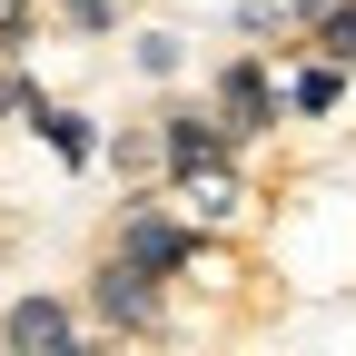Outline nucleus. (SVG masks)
I'll use <instances>...</instances> for the list:
<instances>
[{
    "mask_svg": "<svg viewBox=\"0 0 356 356\" xmlns=\"http://www.w3.org/2000/svg\"><path fill=\"white\" fill-rule=\"evenodd\" d=\"M109 248L178 287V277H198V267L218 257V228H198L188 208H168V188H129V208L109 218Z\"/></svg>",
    "mask_w": 356,
    "mask_h": 356,
    "instance_id": "nucleus-1",
    "label": "nucleus"
},
{
    "mask_svg": "<svg viewBox=\"0 0 356 356\" xmlns=\"http://www.w3.org/2000/svg\"><path fill=\"white\" fill-rule=\"evenodd\" d=\"M79 307H89L99 337H168V277H149L119 248H99V267L79 277Z\"/></svg>",
    "mask_w": 356,
    "mask_h": 356,
    "instance_id": "nucleus-2",
    "label": "nucleus"
},
{
    "mask_svg": "<svg viewBox=\"0 0 356 356\" xmlns=\"http://www.w3.org/2000/svg\"><path fill=\"white\" fill-rule=\"evenodd\" d=\"M208 109H218V129H228L238 149H257L267 129H287V79L267 70L257 50H238V60H218V79H208Z\"/></svg>",
    "mask_w": 356,
    "mask_h": 356,
    "instance_id": "nucleus-3",
    "label": "nucleus"
},
{
    "mask_svg": "<svg viewBox=\"0 0 356 356\" xmlns=\"http://www.w3.org/2000/svg\"><path fill=\"white\" fill-rule=\"evenodd\" d=\"M0 346L10 356H79L89 346V307L60 297V287H30V297L0 307Z\"/></svg>",
    "mask_w": 356,
    "mask_h": 356,
    "instance_id": "nucleus-4",
    "label": "nucleus"
},
{
    "mask_svg": "<svg viewBox=\"0 0 356 356\" xmlns=\"http://www.w3.org/2000/svg\"><path fill=\"white\" fill-rule=\"evenodd\" d=\"M208 159H248L228 129H218V109H159V178H188Z\"/></svg>",
    "mask_w": 356,
    "mask_h": 356,
    "instance_id": "nucleus-5",
    "label": "nucleus"
},
{
    "mask_svg": "<svg viewBox=\"0 0 356 356\" xmlns=\"http://www.w3.org/2000/svg\"><path fill=\"white\" fill-rule=\"evenodd\" d=\"M168 198L198 218V228H238L248 218V168L238 159H208V168H188V178H168Z\"/></svg>",
    "mask_w": 356,
    "mask_h": 356,
    "instance_id": "nucleus-6",
    "label": "nucleus"
},
{
    "mask_svg": "<svg viewBox=\"0 0 356 356\" xmlns=\"http://www.w3.org/2000/svg\"><path fill=\"white\" fill-rule=\"evenodd\" d=\"M20 129H30V139L50 149V159H60L70 178H79V168H99V139H109V129L89 119V109H70V99H50V89H40V109H30Z\"/></svg>",
    "mask_w": 356,
    "mask_h": 356,
    "instance_id": "nucleus-7",
    "label": "nucleus"
},
{
    "mask_svg": "<svg viewBox=\"0 0 356 356\" xmlns=\"http://www.w3.org/2000/svg\"><path fill=\"white\" fill-rule=\"evenodd\" d=\"M337 99H346V60L307 50V60L287 70V119H337Z\"/></svg>",
    "mask_w": 356,
    "mask_h": 356,
    "instance_id": "nucleus-8",
    "label": "nucleus"
},
{
    "mask_svg": "<svg viewBox=\"0 0 356 356\" xmlns=\"http://www.w3.org/2000/svg\"><path fill=\"white\" fill-rule=\"evenodd\" d=\"M297 50H327V60L356 70V0H317V10H307V30H297Z\"/></svg>",
    "mask_w": 356,
    "mask_h": 356,
    "instance_id": "nucleus-9",
    "label": "nucleus"
},
{
    "mask_svg": "<svg viewBox=\"0 0 356 356\" xmlns=\"http://www.w3.org/2000/svg\"><path fill=\"white\" fill-rule=\"evenodd\" d=\"M99 159L129 178V188H149V178H159V119H149V129H109V139H99Z\"/></svg>",
    "mask_w": 356,
    "mask_h": 356,
    "instance_id": "nucleus-10",
    "label": "nucleus"
},
{
    "mask_svg": "<svg viewBox=\"0 0 356 356\" xmlns=\"http://www.w3.org/2000/svg\"><path fill=\"white\" fill-rule=\"evenodd\" d=\"M30 109H40V79H30L20 60H0V129H20Z\"/></svg>",
    "mask_w": 356,
    "mask_h": 356,
    "instance_id": "nucleus-11",
    "label": "nucleus"
},
{
    "mask_svg": "<svg viewBox=\"0 0 356 356\" xmlns=\"http://www.w3.org/2000/svg\"><path fill=\"white\" fill-rule=\"evenodd\" d=\"M129 60H139V79H178V60H188V50H178L168 30H139V40H129Z\"/></svg>",
    "mask_w": 356,
    "mask_h": 356,
    "instance_id": "nucleus-12",
    "label": "nucleus"
},
{
    "mask_svg": "<svg viewBox=\"0 0 356 356\" xmlns=\"http://www.w3.org/2000/svg\"><path fill=\"white\" fill-rule=\"evenodd\" d=\"M50 10H60V30H79V40L119 30V0H50Z\"/></svg>",
    "mask_w": 356,
    "mask_h": 356,
    "instance_id": "nucleus-13",
    "label": "nucleus"
}]
</instances>
